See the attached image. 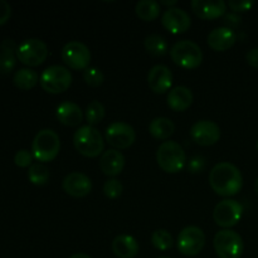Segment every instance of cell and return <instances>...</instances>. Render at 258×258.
<instances>
[{"instance_id":"cell-33","label":"cell","mask_w":258,"mask_h":258,"mask_svg":"<svg viewBox=\"0 0 258 258\" xmlns=\"http://www.w3.org/2000/svg\"><path fill=\"white\" fill-rule=\"evenodd\" d=\"M33 158L34 156H33V154L30 151L23 149V150L17 151V154L14 155V163L19 168H28V166H30L33 164Z\"/></svg>"},{"instance_id":"cell-1","label":"cell","mask_w":258,"mask_h":258,"mask_svg":"<svg viewBox=\"0 0 258 258\" xmlns=\"http://www.w3.org/2000/svg\"><path fill=\"white\" fill-rule=\"evenodd\" d=\"M209 184L218 196L232 197L238 194L243 185V178L236 165L231 163H218L209 174Z\"/></svg>"},{"instance_id":"cell-16","label":"cell","mask_w":258,"mask_h":258,"mask_svg":"<svg viewBox=\"0 0 258 258\" xmlns=\"http://www.w3.org/2000/svg\"><path fill=\"white\" fill-rule=\"evenodd\" d=\"M148 83L155 93H165L173 85V73L170 68L164 64H156L148 73Z\"/></svg>"},{"instance_id":"cell-40","label":"cell","mask_w":258,"mask_h":258,"mask_svg":"<svg viewBox=\"0 0 258 258\" xmlns=\"http://www.w3.org/2000/svg\"><path fill=\"white\" fill-rule=\"evenodd\" d=\"M254 191L258 194V179L256 180V183H254Z\"/></svg>"},{"instance_id":"cell-31","label":"cell","mask_w":258,"mask_h":258,"mask_svg":"<svg viewBox=\"0 0 258 258\" xmlns=\"http://www.w3.org/2000/svg\"><path fill=\"white\" fill-rule=\"evenodd\" d=\"M83 80L91 87H98L102 85L105 76H103L102 71L98 70L96 67H88L83 71Z\"/></svg>"},{"instance_id":"cell-26","label":"cell","mask_w":258,"mask_h":258,"mask_svg":"<svg viewBox=\"0 0 258 258\" xmlns=\"http://www.w3.org/2000/svg\"><path fill=\"white\" fill-rule=\"evenodd\" d=\"M136 15L145 22L156 19L160 14V3L156 0H140L136 3Z\"/></svg>"},{"instance_id":"cell-4","label":"cell","mask_w":258,"mask_h":258,"mask_svg":"<svg viewBox=\"0 0 258 258\" xmlns=\"http://www.w3.org/2000/svg\"><path fill=\"white\" fill-rule=\"evenodd\" d=\"M60 149L59 136L50 128L40 130L32 143V154L35 160L48 163L57 158Z\"/></svg>"},{"instance_id":"cell-21","label":"cell","mask_w":258,"mask_h":258,"mask_svg":"<svg viewBox=\"0 0 258 258\" xmlns=\"http://www.w3.org/2000/svg\"><path fill=\"white\" fill-rule=\"evenodd\" d=\"M166 101L171 110L181 112V111L188 110L193 103V92L190 88L185 87V86H176V87L171 88L170 92L168 93Z\"/></svg>"},{"instance_id":"cell-25","label":"cell","mask_w":258,"mask_h":258,"mask_svg":"<svg viewBox=\"0 0 258 258\" xmlns=\"http://www.w3.org/2000/svg\"><path fill=\"white\" fill-rule=\"evenodd\" d=\"M39 78L38 73L32 68H20L14 73L13 82H14L15 87H18L19 90L27 91L34 87Z\"/></svg>"},{"instance_id":"cell-35","label":"cell","mask_w":258,"mask_h":258,"mask_svg":"<svg viewBox=\"0 0 258 258\" xmlns=\"http://www.w3.org/2000/svg\"><path fill=\"white\" fill-rule=\"evenodd\" d=\"M204 168H206V160H204L203 156H194V158H191V160L189 161L188 169L190 173H201V171L204 170Z\"/></svg>"},{"instance_id":"cell-13","label":"cell","mask_w":258,"mask_h":258,"mask_svg":"<svg viewBox=\"0 0 258 258\" xmlns=\"http://www.w3.org/2000/svg\"><path fill=\"white\" fill-rule=\"evenodd\" d=\"M190 136L198 145H214L221 139V128L214 121L201 120L190 128Z\"/></svg>"},{"instance_id":"cell-38","label":"cell","mask_w":258,"mask_h":258,"mask_svg":"<svg viewBox=\"0 0 258 258\" xmlns=\"http://www.w3.org/2000/svg\"><path fill=\"white\" fill-rule=\"evenodd\" d=\"M70 258H92V257H90L86 253H76V254H72Z\"/></svg>"},{"instance_id":"cell-18","label":"cell","mask_w":258,"mask_h":258,"mask_svg":"<svg viewBox=\"0 0 258 258\" xmlns=\"http://www.w3.org/2000/svg\"><path fill=\"white\" fill-rule=\"evenodd\" d=\"M125 166V156L120 150L116 149H108L103 151L100 158V169L105 175L110 178H115L116 175L122 171Z\"/></svg>"},{"instance_id":"cell-23","label":"cell","mask_w":258,"mask_h":258,"mask_svg":"<svg viewBox=\"0 0 258 258\" xmlns=\"http://www.w3.org/2000/svg\"><path fill=\"white\" fill-rule=\"evenodd\" d=\"M17 47L12 39H4L0 45V75H8L15 67Z\"/></svg>"},{"instance_id":"cell-24","label":"cell","mask_w":258,"mask_h":258,"mask_svg":"<svg viewBox=\"0 0 258 258\" xmlns=\"http://www.w3.org/2000/svg\"><path fill=\"white\" fill-rule=\"evenodd\" d=\"M149 131L151 135L159 140H166L175 131V125L168 117H155L149 125Z\"/></svg>"},{"instance_id":"cell-6","label":"cell","mask_w":258,"mask_h":258,"mask_svg":"<svg viewBox=\"0 0 258 258\" xmlns=\"http://www.w3.org/2000/svg\"><path fill=\"white\" fill-rule=\"evenodd\" d=\"M39 83L43 90L48 93H62L70 88L72 83V73L63 66H49L42 72Z\"/></svg>"},{"instance_id":"cell-20","label":"cell","mask_w":258,"mask_h":258,"mask_svg":"<svg viewBox=\"0 0 258 258\" xmlns=\"http://www.w3.org/2000/svg\"><path fill=\"white\" fill-rule=\"evenodd\" d=\"M55 116L58 121L64 126H78L83 120V111L81 110L80 106L71 101H64L59 103L55 110Z\"/></svg>"},{"instance_id":"cell-27","label":"cell","mask_w":258,"mask_h":258,"mask_svg":"<svg viewBox=\"0 0 258 258\" xmlns=\"http://www.w3.org/2000/svg\"><path fill=\"white\" fill-rule=\"evenodd\" d=\"M144 45L145 49L148 50L150 54L155 55V57H160L168 53L169 45L165 38L160 34H150L145 38L144 40Z\"/></svg>"},{"instance_id":"cell-17","label":"cell","mask_w":258,"mask_h":258,"mask_svg":"<svg viewBox=\"0 0 258 258\" xmlns=\"http://www.w3.org/2000/svg\"><path fill=\"white\" fill-rule=\"evenodd\" d=\"M190 5L193 12L206 20L219 18L227 10V4L223 0H193Z\"/></svg>"},{"instance_id":"cell-8","label":"cell","mask_w":258,"mask_h":258,"mask_svg":"<svg viewBox=\"0 0 258 258\" xmlns=\"http://www.w3.org/2000/svg\"><path fill=\"white\" fill-rule=\"evenodd\" d=\"M48 47L43 40L38 38H29L17 47V58L29 67L39 66L47 59Z\"/></svg>"},{"instance_id":"cell-2","label":"cell","mask_w":258,"mask_h":258,"mask_svg":"<svg viewBox=\"0 0 258 258\" xmlns=\"http://www.w3.org/2000/svg\"><path fill=\"white\" fill-rule=\"evenodd\" d=\"M76 150L87 158H96L105 149V141L100 131L91 125L81 126L73 135Z\"/></svg>"},{"instance_id":"cell-29","label":"cell","mask_w":258,"mask_h":258,"mask_svg":"<svg viewBox=\"0 0 258 258\" xmlns=\"http://www.w3.org/2000/svg\"><path fill=\"white\" fill-rule=\"evenodd\" d=\"M151 243L159 251H168L174 246V239L166 229H156L151 234Z\"/></svg>"},{"instance_id":"cell-28","label":"cell","mask_w":258,"mask_h":258,"mask_svg":"<svg viewBox=\"0 0 258 258\" xmlns=\"http://www.w3.org/2000/svg\"><path fill=\"white\" fill-rule=\"evenodd\" d=\"M28 179L34 185H44L49 179V170L42 163H34L29 166Z\"/></svg>"},{"instance_id":"cell-3","label":"cell","mask_w":258,"mask_h":258,"mask_svg":"<svg viewBox=\"0 0 258 258\" xmlns=\"http://www.w3.org/2000/svg\"><path fill=\"white\" fill-rule=\"evenodd\" d=\"M156 161L165 173H179L185 166V151L176 141H164L156 151Z\"/></svg>"},{"instance_id":"cell-14","label":"cell","mask_w":258,"mask_h":258,"mask_svg":"<svg viewBox=\"0 0 258 258\" xmlns=\"http://www.w3.org/2000/svg\"><path fill=\"white\" fill-rule=\"evenodd\" d=\"M161 23H163L164 28L170 33L180 34V33L186 32L190 28L191 19L190 15L184 9L178 7H171L163 13Z\"/></svg>"},{"instance_id":"cell-32","label":"cell","mask_w":258,"mask_h":258,"mask_svg":"<svg viewBox=\"0 0 258 258\" xmlns=\"http://www.w3.org/2000/svg\"><path fill=\"white\" fill-rule=\"evenodd\" d=\"M122 184L116 178H110L103 184V193L107 198L116 199L122 194Z\"/></svg>"},{"instance_id":"cell-37","label":"cell","mask_w":258,"mask_h":258,"mask_svg":"<svg viewBox=\"0 0 258 258\" xmlns=\"http://www.w3.org/2000/svg\"><path fill=\"white\" fill-rule=\"evenodd\" d=\"M246 59L249 66L258 68V48H253L246 54Z\"/></svg>"},{"instance_id":"cell-12","label":"cell","mask_w":258,"mask_h":258,"mask_svg":"<svg viewBox=\"0 0 258 258\" xmlns=\"http://www.w3.org/2000/svg\"><path fill=\"white\" fill-rule=\"evenodd\" d=\"M105 138L106 141L116 150H123L133 145L136 139V134L133 126L123 121H116L106 128Z\"/></svg>"},{"instance_id":"cell-41","label":"cell","mask_w":258,"mask_h":258,"mask_svg":"<svg viewBox=\"0 0 258 258\" xmlns=\"http://www.w3.org/2000/svg\"><path fill=\"white\" fill-rule=\"evenodd\" d=\"M159 258H170V257H159Z\"/></svg>"},{"instance_id":"cell-7","label":"cell","mask_w":258,"mask_h":258,"mask_svg":"<svg viewBox=\"0 0 258 258\" xmlns=\"http://www.w3.org/2000/svg\"><path fill=\"white\" fill-rule=\"evenodd\" d=\"M213 243L217 254L221 258H239L243 253V239L231 229L217 232Z\"/></svg>"},{"instance_id":"cell-39","label":"cell","mask_w":258,"mask_h":258,"mask_svg":"<svg viewBox=\"0 0 258 258\" xmlns=\"http://www.w3.org/2000/svg\"><path fill=\"white\" fill-rule=\"evenodd\" d=\"M160 4H165V5H175L176 4V0H171V2H168V0H163V2H160Z\"/></svg>"},{"instance_id":"cell-42","label":"cell","mask_w":258,"mask_h":258,"mask_svg":"<svg viewBox=\"0 0 258 258\" xmlns=\"http://www.w3.org/2000/svg\"><path fill=\"white\" fill-rule=\"evenodd\" d=\"M257 148H258V143H257Z\"/></svg>"},{"instance_id":"cell-30","label":"cell","mask_w":258,"mask_h":258,"mask_svg":"<svg viewBox=\"0 0 258 258\" xmlns=\"http://www.w3.org/2000/svg\"><path fill=\"white\" fill-rule=\"evenodd\" d=\"M105 106L100 101H92L86 108V120H87L88 125L93 126L100 123L105 117Z\"/></svg>"},{"instance_id":"cell-9","label":"cell","mask_w":258,"mask_h":258,"mask_svg":"<svg viewBox=\"0 0 258 258\" xmlns=\"http://www.w3.org/2000/svg\"><path fill=\"white\" fill-rule=\"evenodd\" d=\"M242 214H243V207L239 202L234 199H224L214 207L213 218L219 227L228 229L241 221Z\"/></svg>"},{"instance_id":"cell-10","label":"cell","mask_w":258,"mask_h":258,"mask_svg":"<svg viewBox=\"0 0 258 258\" xmlns=\"http://www.w3.org/2000/svg\"><path fill=\"white\" fill-rule=\"evenodd\" d=\"M62 59L72 70L85 71L90 66L91 52L85 43L72 40L63 47Z\"/></svg>"},{"instance_id":"cell-11","label":"cell","mask_w":258,"mask_h":258,"mask_svg":"<svg viewBox=\"0 0 258 258\" xmlns=\"http://www.w3.org/2000/svg\"><path fill=\"white\" fill-rule=\"evenodd\" d=\"M178 249L185 256H197L206 244L204 232L197 226H189L181 229L178 236Z\"/></svg>"},{"instance_id":"cell-34","label":"cell","mask_w":258,"mask_h":258,"mask_svg":"<svg viewBox=\"0 0 258 258\" xmlns=\"http://www.w3.org/2000/svg\"><path fill=\"white\" fill-rule=\"evenodd\" d=\"M228 7L237 13L248 12L253 7V2L252 0H242V2L241 0H231L228 2Z\"/></svg>"},{"instance_id":"cell-36","label":"cell","mask_w":258,"mask_h":258,"mask_svg":"<svg viewBox=\"0 0 258 258\" xmlns=\"http://www.w3.org/2000/svg\"><path fill=\"white\" fill-rule=\"evenodd\" d=\"M12 14V7L5 0H0V25L5 24Z\"/></svg>"},{"instance_id":"cell-19","label":"cell","mask_w":258,"mask_h":258,"mask_svg":"<svg viewBox=\"0 0 258 258\" xmlns=\"http://www.w3.org/2000/svg\"><path fill=\"white\" fill-rule=\"evenodd\" d=\"M208 45L217 52H224L233 47L237 40L234 30L229 27H218L208 34Z\"/></svg>"},{"instance_id":"cell-22","label":"cell","mask_w":258,"mask_h":258,"mask_svg":"<svg viewBox=\"0 0 258 258\" xmlns=\"http://www.w3.org/2000/svg\"><path fill=\"white\" fill-rule=\"evenodd\" d=\"M112 251L118 258H134L139 253V243L133 236L120 234L112 241Z\"/></svg>"},{"instance_id":"cell-5","label":"cell","mask_w":258,"mask_h":258,"mask_svg":"<svg viewBox=\"0 0 258 258\" xmlns=\"http://www.w3.org/2000/svg\"><path fill=\"white\" fill-rule=\"evenodd\" d=\"M170 57L175 64L186 70H193L201 66L203 60V52L201 47L193 40H179L171 47Z\"/></svg>"},{"instance_id":"cell-15","label":"cell","mask_w":258,"mask_h":258,"mask_svg":"<svg viewBox=\"0 0 258 258\" xmlns=\"http://www.w3.org/2000/svg\"><path fill=\"white\" fill-rule=\"evenodd\" d=\"M63 190L71 197L75 198H82L90 194L92 190V181L86 174L80 171H73L64 176L62 181Z\"/></svg>"}]
</instances>
